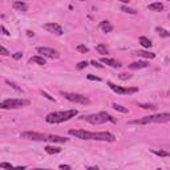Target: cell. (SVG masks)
I'll list each match as a JSON object with an SVG mask.
<instances>
[{"mask_svg":"<svg viewBox=\"0 0 170 170\" xmlns=\"http://www.w3.org/2000/svg\"><path fill=\"white\" fill-rule=\"evenodd\" d=\"M69 134L71 136H74L76 138H80V139H94V141H105V142H113L116 137L114 134L109 133V132H87V130H69Z\"/></svg>","mask_w":170,"mask_h":170,"instance_id":"cell-1","label":"cell"},{"mask_svg":"<svg viewBox=\"0 0 170 170\" xmlns=\"http://www.w3.org/2000/svg\"><path fill=\"white\" fill-rule=\"evenodd\" d=\"M20 136H21V138L33 139V141H48V142H57V144H63V142L68 141V138H64L60 136L43 134V133H37V132H23Z\"/></svg>","mask_w":170,"mask_h":170,"instance_id":"cell-2","label":"cell"},{"mask_svg":"<svg viewBox=\"0 0 170 170\" xmlns=\"http://www.w3.org/2000/svg\"><path fill=\"white\" fill-rule=\"evenodd\" d=\"M170 121V113H158L153 116H148L139 120H133L129 124L132 125H148V124H163Z\"/></svg>","mask_w":170,"mask_h":170,"instance_id":"cell-3","label":"cell"},{"mask_svg":"<svg viewBox=\"0 0 170 170\" xmlns=\"http://www.w3.org/2000/svg\"><path fill=\"white\" fill-rule=\"evenodd\" d=\"M76 114H77L76 109H69V111H64V112H53V113H49L45 117V121L48 124H60V122L71 120Z\"/></svg>","mask_w":170,"mask_h":170,"instance_id":"cell-4","label":"cell"},{"mask_svg":"<svg viewBox=\"0 0 170 170\" xmlns=\"http://www.w3.org/2000/svg\"><path fill=\"white\" fill-rule=\"evenodd\" d=\"M85 121L92 124V125H100V124H105L108 121H112L114 122V120L112 118L111 114H108L106 112H100V113H96V114H89L87 117H83Z\"/></svg>","mask_w":170,"mask_h":170,"instance_id":"cell-5","label":"cell"},{"mask_svg":"<svg viewBox=\"0 0 170 170\" xmlns=\"http://www.w3.org/2000/svg\"><path fill=\"white\" fill-rule=\"evenodd\" d=\"M29 105L28 100H24V98H8V100H4L0 104V106L3 109H17V108H23V106H27Z\"/></svg>","mask_w":170,"mask_h":170,"instance_id":"cell-6","label":"cell"},{"mask_svg":"<svg viewBox=\"0 0 170 170\" xmlns=\"http://www.w3.org/2000/svg\"><path fill=\"white\" fill-rule=\"evenodd\" d=\"M61 96L64 98H67L68 101L71 102H76V104H89L88 97L85 96H81V94H77V93H68V92H61Z\"/></svg>","mask_w":170,"mask_h":170,"instance_id":"cell-7","label":"cell"},{"mask_svg":"<svg viewBox=\"0 0 170 170\" xmlns=\"http://www.w3.org/2000/svg\"><path fill=\"white\" fill-rule=\"evenodd\" d=\"M108 85H109V88H111L113 92H116L117 94H130V93H134L138 91V88H121V87H118V85H114L111 81L108 83Z\"/></svg>","mask_w":170,"mask_h":170,"instance_id":"cell-8","label":"cell"},{"mask_svg":"<svg viewBox=\"0 0 170 170\" xmlns=\"http://www.w3.org/2000/svg\"><path fill=\"white\" fill-rule=\"evenodd\" d=\"M43 28L45 29V31L54 33V35H63L61 26H59V24H56V23H47V24H44L43 26Z\"/></svg>","mask_w":170,"mask_h":170,"instance_id":"cell-9","label":"cell"},{"mask_svg":"<svg viewBox=\"0 0 170 170\" xmlns=\"http://www.w3.org/2000/svg\"><path fill=\"white\" fill-rule=\"evenodd\" d=\"M37 52L41 53V56H44V57L56 59V57L59 56L57 52L54 51V49H52V48H47V47H39V48H37Z\"/></svg>","mask_w":170,"mask_h":170,"instance_id":"cell-10","label":"cell"},{"mask_svg":"<svg viewBox=\"0 0 170 170\" xmlns=\"http://www.w3.org/2000/svg\"><path fill=\"white\" fill-rule=\"evenodd\" d=\"M149 67V63L148 61H134L132 63L129 68L133 69V71H136V69H142V68H148Z\"/></svg>","mask_w":170,"mask_h":170,"instance_id":"cell-11","label":"cell"},{"mask_svg":"<svg viewBox=\"0 0 170 170\" xmlns=\"http://www.w3.org/2000/svg\"><path fill=\"white\" fill-rule=\"evenodd\" d=\"M12 7L16 9V11H21V12H27L28 11V6L26 3H23V2H13Z\"/></svg>","mask_w":170,"mask_h":170,"instance_id":"cell-12","label":"cell"},{"mask_svg":"<svg viewBox=\"0 0 170 170\" xmlns=\"http://www.w3.org/2000/svg\"><path fill=\"white\" fill-rule=\"evenodd\" d=\"M101 63L106 64V65H111V67H113V68H120V67H121V64H120L118 61H116V60H113V59L102 57V59H101Z\"/></svg>","mask_w":170,"mask_h":170,"instance_id":"cell-13","label":"cell"},{"mask_svg":"<svg viewBox=\"0 0 170 170\" xmlns=\"http://www.w3.org/2000/svg\"><path fill=\"white\" fill-rule=\"evenodd\" d=\"M149 11H154V12H161L163 9V4L162 3H152L148 6Z\"/></svg>","mask_w":170,"mask_h":170,"instance_id":"cell-14","label":"cell"},{"mask_svg":"<svg viewBox=\"0 0 170 170\" xmlns=\"http://www.w3.org/2000/svg\"><path fill=\"white\" fill-rule=\"evenodd\" d=\"M29 63L39 64V65H44V64H45V59H44V56H33V57L29 59Z\"/></svg>","mask_w":170,"mask_h":170,"instance_id":"cell-15","label":"cell"},{"mask_svg":"<svg viewBox=\"0 0 170 170\" xmlns=\"http://www.w3.org/2000/svg\"><path fill=\"white\" fill-rule=\"evenodd\" d=\"M101 29H102L104 32H106V33L108 32H112L113 31V26L108 21V20H104V21L101 23Z\"/></svg>","mask_w":170,"mask_h":170,"instance_id":"cell-16","label":"cell"},{"mask_svg":"<svg viewBox=\"0 0 170 170\" xmlns=\"http://www.w3.org/2000/svg\"><path fill=\"white\" fill-rule=\"evenodd\" d=\"M139 44H141L142 47H145V48H150V47L153 45V43H152L148 37H145V36H141V37H139Z\"/></svg>","mask_w":170,"mask_h":170,"instance_id":"cell-17","label":"cell"},{"mask_svg":"<svg viewBox=\"0 0 170 170\" xmlns=\"http://www.w3.org/2000/svg\"><path fill=\"white\" fill-rule=\"evenodd\" d=\"M45 152L48 153V154H59L60 152H61V149L60 148H57V146H45Z\"/></svg>","mask_w":170,"mask_h":170,"instance_id":"cell-18","label":"cell"},{"mask_svg":"<svg viewBox=\"0 0 170 170\" xmlns=\"http://www.w3.org/2000/svg\"><path fill=\"white\" fill-rule=\"evenodd\" d=\"M138 56H142L145 59H154L156 57V53H152V52H146V51H138L137 52Z\"/></svg>","mask_w":170,"mask_h":170,"instance_id":"cell-19","label":"cell"},{"mask_svg":"<svg viewBox=\"0 0 170 170\" xmlns=\"http://www.w3.org/2000/svg\"><path fill=\"white\" fill-rule=\"evenodd\" d=\"M156 31H157V33H158L161 37H169V36H170V32H168L166 29H163V28H161V27H157Z\"/></svg>","mask_w":170,"mask_h":170,"instance_id":"cell-20","label":"cell"},{"mask_svg":"<svg viewBox=\"0 0 170 170\" xmlns=\"http://www.w3.org/2000/svg\"><path fill=\"white\" fill-rule=\"evenodd\" d=\"M96 51L100 53V54H108V48L104 45V44H98L96 47Z\"/></svg>","mask_w":170,"mask_h":170,"instance_id":"cell-21","label":"cell"},{"mask_svg":"<svg viewBox=\"0 0 170 170\" xmlns=\"http://www.w3.org/2000/svg\"><path fill=\"white\" fill-rule=\"evenodd\" d=\"M152 153L158 157H170V152H165V150H152Z\"/></svg>","mask_w":170,"mask_h":170,"instance_id":"cell-22","label":"cell"},{"mask_svg":"<svg viewBox=\"0 0 170 170\" xmlns=\"http://www.w3.org/2000/svg\"><path fill=\"white\" fill-rule=\"evenodd\" d=\"M113 108L116 109V111L121 112V113H128V108H124L122 105H118V104H113Z\"/></svg>","mask_w":170,"mask_h":170,"instance_id":"cell-23","label":"cell"},{"mask_svg":"<svg viewBox=\"0 0 170 170\" xmlns=\"http://www.w3.org/2000/svg\"><path fill=\"white\" fill-rule=\"evenodd\" d=\"M121 11L126 12V13H132V15H136V13H137V11H136V9H133V8H129V7H126V6H122V7H121Z\"/></svg>","mask_w":170,"mask_h":170,"instance_id":"cell-24","label":"cell"},{"mask_svg":"<svg viewBox=\"0 0 170 170\" xmlns=\"http://www.w3.org/2000/svg\"><path fill=\"white\" fill-rule=\"evenodd\" d=\"M76 49H77L80 53H88V52H89V48L85 47V45H77Z\"/></svg>","mask_w":170,"mask_h":170,"instance_id":"cell-25","label":"cell"},{"mask_svg":"<svg viewBox=\"0 0 170 170\" xmlns=\"http://www.w3.org/2000/svg\"><path fill=\"white\" fill-rule=\"evenodd\" d=\"M0 168H2V169H12L13 166H12L11 163H7V162H2V163H0Z\"/></svg>","mask_w":170,"mask_h":170,"instance_id":"cell-26","label":"cell"},{"mask_svg":"<svg viewBox=\"0 0 170 170\" xmlns=\"http://www.w3.org/2000/svg\"><path fill=\"white\" fill-rule=\"evenodd\" d=\"M87 65H88V61H80L77 64V69H83V68H85Z\"/></svg>","mask_w":170,"mask_h":170,"instance_id":"cell-27","label":"cell"},{"mask_svg":"<svg viewBox=\"0 0 170 170\" xmlns=\"http://www.w3.org/2000/svg\"><path fill=\"white\" fill-rule=\"evenodd\" d=\"M88 80H92V81H101V78L97 77V76H92V74H88Z\"/></svg>","mask_w":170,"mask_h":170,"instance_id":"cell-28","label":"cell"},{"mask_svg":"<svg viewBox=\"0 0 170 170\" xmlns=\"http://www.w3.org/2000/svg\"><path fill=\"white\" fill-rule=\"evenodd\" d=\"M12 57H13L15 60H20V59L23 57V53H21V52H16V53L12 54Z\"/></svg>","mask_w":170,"mask_h":170,"instance_id":"cell-29","label":"cell"},{"mask_svg":"<svg viewBox=\"0 0 170 170\" xmlns=\"http://www.w3.org/2000/svg\"><path fill=\"white\" fill-rule=\"evenodd\" d=\"M7 84H8V85H11V87H12V88L15 89V91H17V92H21V89H20V88L17 87V85H15V84H12L11 81H8V80H7Z\"/></svg>","mask_w":170,"mask_h":170,"instance_id":"cell-30","label":"cell"},{"mask_svg":"<svg viewBox=\"0 0 170 170\" xmlns=\"http://www.w3.org/2000/svg\"><path fill=\"white\" fill-rule=\"evenodd\" d=\"M91 64H92V65H93L94 68H100V69L102 68V65H101V64H98V63L96 61V60H92V61H91Z\"/></svg>","mask_w":170,"mask_h":170,"instance_id":"cell-31","label":"cell"},{"mask_svg":"<svg viewBox=\"0 0 170 170\" xmlns=\"http://www.w3.org/2000/svg\"><path fill=\"white\" fill-rule=\"evenodd\" d=\"M132 76H130V74H126V73H121V74H120V78H121V80H128V78H130Z\"/></svg>","mask_w":170,"mask_h":170,"instance_id":"cell-32","label":"cell"},{"mask_svg":"<svg viewBox=\"0 0 170 170\" xmlns=\"http://www.w3.org/2000/svg\"><path fill=\"white\" fill-rule=\"evenodd\" d=\"M0 52H2V54H3V56H7V54H8V51H7V49L4 48V47H2V48H0Z\"/></svg>","mask_w":170,"mask_h":170,"instance_id":"cell-33","label":"cell"},{"mask_svg":"<svg viewBox=\"0 0 170 170\" xmlns=\"http://www.w3.org/2000/svg\"><path fill=\"white\" fill-rule=\"evenodd\" d=\"M59 168H60V169H68V170H69V169H72L71 166H69V165H60Z\"/></svg>","mask_w":170,"mask_h":170,"instance_id":"cell-34","label":"cell"},{"mask_svg":"<svg viewBox=\"0 0 170 170\" xmlns=\"http://www.w3.org/2000/svg\"><path fill=\"white\" fill-rule=\"evenodd\" d=\"M2 31H3L4 35H9V33L7 32V29H6V27H4V26H2Z\"/></svg>","mask_w":170,"mask_h":170,"instance_id":"cell-35","label":"cell"},{"mask_svg":"<svg viewBox=\"0 0 170 170\" xmlns=\"http://www.w3.org/2000/svg\"><path fill=\"white\" fill-rule=\"evenodd\" d=\"M120 2H122V3H128L129 0H120Z\"/></svg>","mask_w":170,"mask_h":170,"instance_id":"cell-36","label":"cell"},{"mask_svg":"<svg viewBox=\"0 0 170 170\" xmlns=\"http://www.w3.org/2000/svg\"><path fill=\"white\" fill-rule=\"evenodd\" d=\"M80 2H84V0H80Z\"/></svg>","mask_w":170,"mask_h":170,"instance_id":"cell-37","label":"cell"},{"mask_svg":"<svg viewBox=\"0 0 170 170\" xmlns=\"http://www.w3.org/2000/svg\"><path fill=\"white\" fill-rule=\"evenodd\" d=\"M168 2H170V0H168Z\"/></svg>","mask_w":170,"mask_h":170,"instance_id":"cell-38","label":"cell"}]
</instances>
